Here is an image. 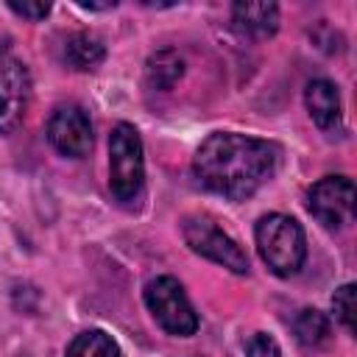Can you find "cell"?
Returning a JSON list of instances; mask_svg holds the SVG:
<instances>
[{
    "instance_id": "6da1fadb",
    "label": "cell",
    "mask_w": 357,
    "mask_h": 357,
    "mask_svg": "<svg viewBox=\"0 0 357 357\" xmlns=\"http://www.w3.org/2000/svg\"><path fill=\"white\" fill-rule=\"evenodd\" d=\"M279 165V145L237 131L209 134L192 159L195 178L229 201L254 195Z\"/></svg>"
},
{
    "instance_id": "30bf717a",
    "label": "cell",
    "mask_w": 357,
    "mask_h": 357,
    "mask_svg": "<svg viewBox=\"0 0 357 357\" xmlns=\"http://www.w3.org/2000/svg\"><path fill=\"white\" fill-rule=\"evenodd\" d=\"M231 20L240 33L265 39V36H273L279 28V8L276 3H234Z\"/></svg>"
},
{
    "instance_id": "5b68a950",
    "label": "cell",
    "mask_w": 357,
    "mask_h": 357,
    "mask_svg": "<svg viewBox=\"0 0 357 357\" xmlns=\"http://www.w3.org/2000/svg\"><path fill=\"white\" fill-rule=\"evenodd\" d=\"M181 234H184L187 245L195 254H201V257H206V259L229 268L231 273H248V257H245V251L215 220H209L204 215H190L181 223Z\"/></svg>"
},
{
    "instance_id": "ba28073f",
    "label": "cell",
    "mask_w": 357,
    "mask_h": 357,
    "mask_svg": "<svg viewBox=\"0 0 357 357\" xmlns=\"http://www.w3.org/2000/svg\"><path fill=\"white\" fill-rule=\"evenodd\" d=\"M31 103V73L22 61H0V134H11Z\"/></svg>"
},
{
    "instance_id": "9a60e30c",
    "label": "cell",
    "mask_w": 357,
    "mask_h": 357,
    "mask_svg": "<svg viewBox=\"0 0 357 357\" xmlns=\"http://www.w3.org/2000/svg\"><path fill=\"white\" fill-rule=\"evenodd\" d=\"M354 284H343L340 290H335V296H332V307H335V315H337V321L349 329V332H354Z\"/></svg>"
},
{
    "instance_id": "277c9868",
    "label": "cell",
    "mask_w": 357,
    "mask_h": 357,
    "mask_svg": "<svg viewBox=\"0 0 357 357\" xmlns=\"http://www.w3.org/2000/svg\"><path fill=\"white\" fill-rule=\"evenodd\" d=\"M145 307L151 310V315L156 318V324L178 337H190L198 329V315L184 293V287L178 284V279L173 276H156L145 284Z\"/></svg>"
},
{
    "instance_id": "9c48e42d",
    "label": "cell",
    "mask_w": 357,
    "mask_h": 357,
    "mask_svg": "<svg viewBox=\"0 0 357 357\" xmlns=\"http://www.w3.org/2000/svg\"><path fill=\"white\" fill-rule=\"evenodd\" d=\"M304 103H307V112L310 117L315 120L318 128L324 131H332L337 128L340 123V95H337V86L326 78H315L307 84L304 89Z\"/></svg>"
},
{
    "instance_id": "7a4b0ae2",
    "label": "cell",
    "mask_w": 357,
    "mask_h": 357,
    "mask_svg": "<svg viewBox=\"0 0 357 357\" xmlns=\"http://www.w3.org/2000/svg\"><path fill=\"white\" fill-rule=\"evenodd\" d=\"M257 248L262 262L276 273V276H293L307 257V240H304V229L298 226V220L287 218V215H265L257 223Z\"/></svg>"
},
{
    "instance_id": "52a82bcc",
    "label": "cell",
    "mask_w": 357,
    "mask_h": 357,
    "mask_svg": "<svg viewBox=\"0 0 357 357\" xmlns=\"http://www.w3.org/2000/svg\"><path fill=\"white\" fill-rule=\"evenodd\" d=\"M47 139L50 145L61 153V156H70V159H81L89 153L92 148V123H89V114L75 106V103H67V106H59L47 123Z\"/></svg>"
},
{
    "instance_id": "7c38bea8",
    "label": "cell",
    "mask_w": 357,
    "mask_h": 357,
    "mask_svg": "<svg viewBox=\"0 0 357 357\" xmlns=\"http://www.w3.org/2000/svg\"><path fill=\"white\" fill-rule=\"evenodd\" d=\"M181 75H184V59L170 47L151 53L145 61V78L153 89H170Z\"/></svg>"
},
{
    "instance_id": "5bb4252c",
    "label": "cell",
    "mask_w": 357,
    "mask_h": 357,
    "mask_svg": "<svg viewBox=\"0 0 357 357\" xmlns=\"http://www.w3.org/2000/svg\"><path fill=\"white\" fill-rule=\"evenodd\" d=\"M293 332L304 346H321L329 337V318L318 310H301L293 321Z\"/></svg>"
},
{
    "instance_id": "8992f818",
    "label": "cell",
    "mask_w": 357,
    "mask_h": 357,
    "mask_svg": "<svg viewBox=\"0 0 357 357\" xmlns=\"http://www.w3.org/2000/svg\"><path fill=\"white\" fill-rule=\"evenodd\" d=\"M310 212L329 229H340L354 220V206H357V192L351 178L346 176H324L310 187L307 195Z\"/></svg>"
},
{
    "instance_id": "4fadbf2b",
    "label": "cell",
    "mask_w": 357,
    "mask_h": 357,
    "mask_svg": "<svg viewBox=\"0 0 357 357\" xmlns=\"http://www.w3.org/2000/svg\"><path fill=\"white\" fill-rule=\"evenodd\" d=\"M67 357H120V346L103 329H86L70 340Z\"/></svg>"
},
{
    "instance_id": "2e32d148",
    "label": "cell",
    "mask_w": 357,
    "mask_h": 357,
    "mask_svg": "<svg viewBox=\"0 0 357 357\" xmlns=\"http://www.w3.org/2000/svg\"><path fill=\"white\" fill-rule=\"evenodd\" d=\"M245 357H282V351H279V343L271 335L257 332L245 340Z\"/></svg>"
},
{
    "instance_id": "8fae6325",
    "label": "cell",
    "mask_w": 357,
    "mask_h": 357,
    "mask_svg": "<svg viewBox=\"0 0 357 357\" xmlns=\"http://www.w3.org/2000/svg\"><path fill=\"white\" fill-rule=\"evenodd\" d=\"M106 56L103 42L89 33V31H78L64 42V61L73 70H95Z\"/></svg>"
},
{
    "instance_id": "e0dca14e",
    "label": "cell",
    "mask_w": 357,
    "mask_h": 357,
    "mask_svg": "<svg viewBox=\"0 0 357 357\" xmlns=\"http://www.w3.org/2000/svg\"><path fill=\"white\" fill-rule=\"evenodd\" d=\"M8 8L20 17H28V20H45L50 14V3H17V0H11Z\"/></svg>"
},
{
    "instance_id": "3957f363",
    "label": "cell",
    "mask_w": 357,
    "mask_h": 357,
    "mask_svg": "<svg viewBox=\"0 0 357 357\" xmlns=\"http://www.w3.org/2000/svg\"><path fill=\"white\" fill-rule=\"evenodd\" d=\"M145 181L142 139L131 123H117L109 137V190L117 201L131 204L139 198Z\"/></svg>"
}]
</instances>
